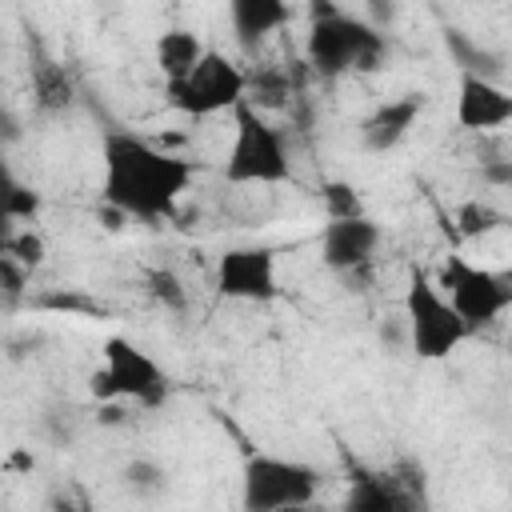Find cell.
Wrapping results in <instances>:
<instances>
[{
    "instance_id": "1",
    "label": "cell",
    "mask_w": 512,
    "mask_h": 512,
    "mask_svg": "<svg viewBox=\"0 0 512 512\" xmlns=\"http://www.w3.org/2000/svg\"><path fill=\"white\" fill-rule=\"evenodd\" d=\"M100 164H104V180H100L104 200L120 216H132V220L172 216L192 184V160L164 152L160 144L128 128L104 132Z\"/></svg>"
},
{
    "instance_id": "2",
    "label": "cell",
    "mask_w": 512,
    "mask_h": 512,
    "mask_svg": "<svg viewBox=\"0 0 512 512\" xmlns=\"http://www.w3.org/2000/svg\"><path fill=\"white\" fill-rule=\"evenodd\" d=\"M228 184H284L292 176V156L272 120H264L248 100L232 108V140L220 164Z\"/></svg>"
},
{
    "instance_id": "3",
    "label": "cell",
    "mask_w": 512,
    "mask_h": 512,
    "mask_svg": "<svg viewBox=\"0 0 512 512\" xmlns=\"http://www.w3.org/2000/svg\"><path fill=\"white\" fill-rule=\"evenodd\" d=\"M404 328H408V348L416 360H448L472 328L456 316L448 296L436 288V280L424 268H412L408 288H404Z\"/></svg>"
},
{
    "instance_id": "4",
    "label": "cell",
    "mask_w": 512,
    "mask_h": 512,
    "mask_svg": "<svg viewBox=\"0 0 512 512\" xmlns=\"http://www.w3.org/2000/svg\"><path fill=\"white\" fill-rule=\"evenodd\" d=\"M248 92V80L240 72V64H232L224 52L204 48V56L176 80H164V100L172 112L188 116V120H204V116H220L232 112Z\"/></svg>"
},
{
    "instance_id": "5",
    "label": "cell",
    "mask_w": 512,
    "mask_h": 512,
    "mask_svg": "<svg viewBox=\"0 0 512 512\" xmlns=\"http://www.w3.org/2000/svg\"><path fill=\"white\" fill-rule=\"evenodd\" d=\"M316 488H320V472L292 456L252 452L240 468V504L248 512L304 508L316 500Z\"/></svg>"
},
{
    "instance_id": "6",
    "label": "cell",
    "mask_w": 512,
    "mask_h": 512,
    "mask_svg": "<svg viewBox=\"0 0 512 512\" xmlns=\"http://www.w3.org/2000/svg\"><path fill=\"white\" fill-rule=\"evenodd\" d=\"M304 56L320 76H344V72H372L380 68L384 44L380 36L344 12H324L312 20L308 40H304Z\"/></svg>"
},
{
    "instance_id": "7",
    "label": "cell",
    "mask_w": 512,
    "mask_h": 512,
    "mask_svg": "<svg viewBox=\"0 0 512 512\" xmlns=\"http://www.w3.org/2000/svg\"><path fill=\"white\" fill-rule=\"evenodd\" d=\"M92 392L100 400H132L140 408H156L168 396V372L128 336H108L104 360L92 372Z\"/></svg>"
},
{
    "instance_id": "8",
    "label": "cell",
    "mask_w": 512,
    "mask_h": 512,
    "mask_svg": "<svg viewBox=\"0 0 512 512\" xmlns=\"http://www.w3.org/2000/svg\"><path fill=\"white\" fill-rule=\"evenodd\" d=\"M432 280H436V288L448 296V304L456 308V316H460L472 332L484 328V324H496V320L504 316V308L512 304L508 280H504L500 272L484 268V264H472V260L460 256V252H452V256L440 264V272H436Z\"/></svg>"
},
{
    "instance_id": "9",
    "label": "cell",
    "mask_w": 512,
    "mask_h": 512,
    "mask_svg": "<svg viewBox=\"0 0 512 512\" xmlns=\"http://www.w3.org/2000/svg\"><path fill=\"white\" fill-rule=\"evenodd\" d=\"M216 292L236 304H268L280 296L276 280V256L260 244H236L224 248L216 260Z\"/></svg>"
},
{
    "instance_id": "10",
    "label": "cell",
    "mask_w": 512,
    "mask_h": 512,
    "mask_svg": "<svg viewBox=\"0 0 512 512\" xmlns=\"http://www.w3.org/2000/svg\"><path fill=\"white\" fill-rule=\"evenodd\" d=\"M376 244H380V228L364 212L328 216V224L320 228V260L332 272H356V268H364L372 260Z\"/></svg>"
},
{
    "instance_id": "11",
    "label": "cell",
    "mask_w": 512,
    "mask_h": 512,
    "mask_svg": "<svg viewBox=\"0 0 512 512\" xmlns=\"http://www.w3.org/2000/svg\"><path fill=\"white\" fill-rule=\"evenodd\" d=\"M512 120V96L484 72H460L456 88V124L468 132H496Z\"/></svg>"
},
{
    "instance_id": "12",
    "label": "cell",
    "mask_w": 512,
    "mask_h": 512,
    "mask_svg": "<svg viewBox=\"0 0 512 512\" xmlns=\"http://www.w3.org/2000/svg\"><path fill=\"white\" fill-rule=\"evenodd\" d=\"M420 108H424V96H420V92L384 100V104L360 124V140H364V148H368V152H388V148H396V144L416 128Z\"/></svg>"
},
{
    "instance_id": "13",
    "label": "cell",
    "mask_w": 512,
    "mask_h": 512,
    "mask_svg": "<svg viewBox=\"0 0 512 512\" xmlns=\"http://www.w3.org/2000/svg\"><path fill=\"white\" fill-rule=\"evenodd\" d=\"M228 20L244 44H260L292 20V4L288 0H228Z\"/></svg>"
},
{
    "instance_id": "14",
    "label": "cell",
    "mask_w": 512,
    "mask_h": 512,
    "mask_svg": "<svg viewBox=\"0 0 512 512\" xmlns=\"http://www.w3.org/2000/svg\"><path fill=\"white\" fill-rule=\"evenodd\" d=\"M204 48H208V44H204L192 28H168V32L156 36L152 56H156V68L164 72V80H176V76H184V72L204 56Z\"/></svg>"
},
{
    "instance_id": "15",
    "label": "cell",
    "mask_w": 512,
    "mask_h": 512,
    "mask_svg": "<svg viewBox=\"0 0 512 512\" xmlns=\"http://www.w3.org/2000/svg\"><path fill=\"white\" fill-rule=\"evenodd\" d=\"M40 212V196L8 168L0 164V224H28L32 216Z\"/></svg>"
},
{
    "instance_id": "16",
    "label": "cell",
    "mask_w": 512,
    "mask_h": 512,
    "mask_svg": "<svg viewBox=\"0 0 512 512\" xmlns=\"http://www.w3.org/2000/svg\"><path fill=\"white\" fill-rule=\"evenodd\" d=\"M348 508H356V512H400V508H404V496L392 492V488L380 484V480H360V484L348 492Z\"/></svg>"
},
{
    "instance_id": "17",
    "label": "cell",
    "mask_w": 512,
    "mask_h": 512,
    "mask_svg": "<svg viewBox=\"0 0 512 512\" xmlns=\"http://www.w3.org/2000/svg\"><path fill=\"white\" fill-rule=\"evenodd\" d=\"M456 224H460V236H488L504 224V212H496L488 200H468L456 208Z\"/></svg>"
},
{
    "instance_id": "18",
    "label": "cell",
    "mask_w": 512,
    "mask_h": 512,
    "mask_svg": "<svg viewBox=\"0 0 512 512\" xmlns=\"http://www.w3.org/2000/svg\"><path fill=\"white\" fill-rule=\"evenodd\" d=\"M148 288H152V296H156L160 304H168V308H184V284H180L176 272H168V268L152 272V276H148Z\"/></svg>"
},
{
    "instance_id": "19",
    "label": "cell",
    "mask_w": 512,
    "mask_h": 512,
    "mask_svg": "<svg viewBox=\"0 0 512 512\" xmlns=\"http://www.w3.org/2000/svg\"><path fill=\"white\" fill-rule=\"evenodd\" d=\"M124 480H128V488H136V492H152V488H164V468L152 464V460H132V464L124 468Z\"/></svg>"
},
{
    "instance_id": "20",
    "label": "cell",
    "mask_w": 512,
    "mask_h": 512,
    "mask_svg": "<svg viewBox=\"0 0 512 512\" xmlns=\"http://www.w3.org/2000/svg\"><path fill=\"white\" fill-rule=\"evenodd\" d=\"M20 260V264H40L44 260V240L36 232H12L8 236V260Z\"/></svg>"
},
{
    "instance_id": "21",
    "label": "cell",
    "mask_w": 512,
    "mask_h": 512,
    "mask_svg": "<svg viewBox=\"0 0 512 512\" xmlns=\"http://www.w3.org/2000/svg\"><path fill=\"white\" fill-rule=\"evenodd\" d=\"M328 216H348V212H360V200H356V188L348 184H328Z\"/></svg>"
},
{
    "instance_id": "22",
    "label": "cell",
    "mask_w": 512,
    "mask_h": 512,
    "mask_svg": "<svg viewBox=\"0 0 512 512\" xmlns=\"http://www.w3.org/2000/svg\"><path fill=\"white\" fill-rule=\"evenodd\" d=\"M8 236H12V228L0 224V272H4V264H8Z\"/></svg>"
}]
</instances>
